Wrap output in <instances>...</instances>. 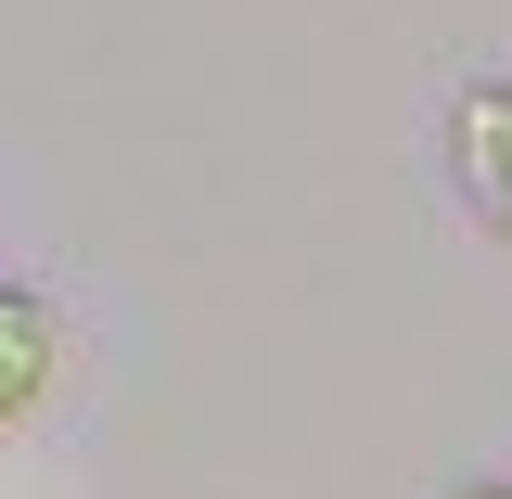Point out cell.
<instances>
[{
    "instance_id": "1",
    "label": "cell",
    "mask_w": 512,
    "mask_h": 499,
    "mask_svg": "<svg viewBox=\"0 0 512 499\" xmlns=\"http://www.w3.org/2000/svg\"><path fill=\"white\" fill-rule=\"evenodd\" d=\"M52 372H64V320H52V295H39V282H0V436L52 397Z\"/></svg>"
},
{
    "instance_id": "2",
    "label": "cell",
    "mask_w": 512,
    "mask_h": 499,
    "mask_svg": "<svg viewBox=\"0 0 512 499\" xmlns=\"http://www.w3.org/2000/svg\"><path fill=\"white\" fill-rule=\"evenodd\" d=\"M448 154H461V180H474V205H487V231L512 244V77H474V90H461Z\"/></svg>"
},
{
    "instance_id": "3",
    "label": "cell",
    "mask_w": 512,
    "mask_h": 499,
    "mask_svg": "<svg viewBox=\"0 0 512 499\" xmlns=\"http://www.w3.org/2000/svg\"><path fill=\"white\" fill-rule=\"evenodd\" d=\"M461 499H512V474H474V487H461Z\"/></svg>"
}]
</instances>
